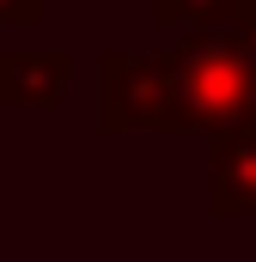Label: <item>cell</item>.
I'll list each match as a JSON object with an SVG mask.
<instances>
[{"mask_svg": "<svg viewBox=\"0 0 256 262\" xmlns=\"http://www.w3.org/2000/svg\"><path fill=\"white\" fill-rule=\"evenodd\" d=\"M250 122H256V116H250Z\"/></svg>", "mask_w": 256, "mask_h": 262, "instance_id": "obj_7", "label": "cell"}, {"mask_svg": "<svg viewBox=\"0 0 256 262\" xmlns=\"http://www.w3.org/2000/svg\"><path fill=\"white\" fill-rule=\"evenodd\" d=\"M98 128L128 134H183L195 128L189 116V85H183V49H146V55H122L104 49L98 55Z\"/></svg>", "mask_w": 256, "mask_h": 262, "instance_id": "obj_1", "label": "cell"}, {"mask_svg": "<svg viewBox=\"0 0 256 262\" xmlns=\"http://www.w3.org/2000/svg\"><path fill=\"white\" fill-rule=\"evenodd\" d=\"M43 0H0V25H37Z\"/></svg>", "mask_w": 256, "mask_h": 262, "instance_id": "obj_6", "label": "cell"}, {"mask_svg": "<svg viewBox=\"0 0 256 262\" xmlns=\"http://www.w3.org/2000/svg\"><path fill=\"white\" fill-rule=\"evenodd\" d=\"M207 171H214V213L244 220L256 213V122L207 134Z\"/></svg>", "mask_w": 256, "mask_h": 262, "instance_id": "obj_3", "label": "cell"}, {"mask_svg": "<svg viewBox=\"0 0 256 262\" xmlns=\"http://www.w3.org/2000/svg\"><path fill=\"white\" fill-rule=\"evenodd\" d=\"M232 37H238V49L256 61V0H244V6H238V18H232Z\"/></svg>", "mask_w": 256, "mask_h": 262, "instance_id": "obj_5", "label": "cell"}, {"mask_svg": "<svg viewBox=\"0 0 256 262\" xmlns=\"http://www.w3.org/2000/svg\"><path fill=\"white\" fill-rule=\"evenodd\" d=\"M244 0H177V31H226Z\"/></svg>", "mask_w": 256, "mask_h": 262, "instance_id": "obj_4", "label": "cell"}, {"mask_svg": "<svg viewBox=\"0 0 256 262\" xmlns=\"http://www.w3.org/2000/svg\"><path fill=\"white\" fill-rule=\"evenodd\" d=\"M73 79L67 49H0V104L6 110H55Z\"/></svg>", "mask_w": 256, "mask_h": 262, "instance_id": "obj_2", "label": "cell"}]
</instances>
